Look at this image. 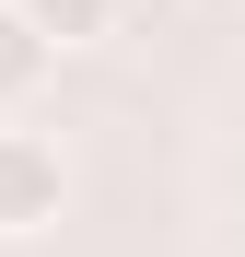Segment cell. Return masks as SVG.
I'll return each mask as SVG.
<instances>
[{"mask_svg": "<svg viewBox=\"0 0 245 257\" xmlns=\"http://www.w3.org/2000/svg\"><path fill=\"white\" fill-rule=\"evenodd\" d=\"M70 210V152L47 141V128H24V117H0V245H24V234H47Z\"/></svg>", "mask_w": 245, "mask_h": 257, "instance_id": "6da1fadb", "label": "cell"}, {"mask_svg": "<svg viewBox=\"0 0 245 257\" xmlns=\"http://www.w3.org/2000/svg\"><path fill=\"white\" fill-rule=\"evenodd\" d=\"M47 82H59V47H47L24 12H12V0H0V117H24Z\"/></svg>", "mask_w": 245, "mask_h": 257, "instance_id": "7a4b0ae2", "label": "cell"}, {"mask_svg": "<svg viewBox=\"0 0 245 257\" xmlns=\"http://www.w3.org/2000/svg\"><path fill=\"white\" fill-rule=\"evenodd\" d=\"M12 12L47 35L59 59H70V47H105V35H117V0H12Z\"/></svg>", "mask_w": 245, "mask_h": 257, "instance_id": "3957f363", "label": "cell"}]
</instances>
